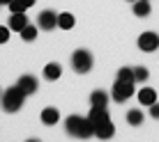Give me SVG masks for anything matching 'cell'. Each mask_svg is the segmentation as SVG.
<instances>
[{
    "label": "cell",
    "mask_w": 159,
    "mask_h": 142,
    "mask_svg": "<svg viewBox=\"0 0 159 142\" xmlns=\"http://www.w3.org/2000/svg\"><path fill=\"white\" fill-rule=\"evenodd\" d=\"M134 78H136V83H145L150 78V71L145 67H134Z\"/></svg>",
    "instance_id": "19"
},
{
    "label": "cell",
    "mask_w": 159,
    "mask_h": 142,
    "mask_svg": "<svg viewBox=\"0 0 159 142\" xmlns=\"http://www.w3.org/2000/svg\"><path fill=\"white\" fill-rule=\"evenodd\" d=\"M65 131H67L72 138H79V140H88L90 135H95V128H92L90 119L81 117V115H69V117L65 119Z\"/></svg>",
    "instance_id": "2"
},
{
    "label": "cell",
    "mask_w": 159,
    "mask_h": 142,
    "mask_svg": "<svg viewBox=\"0 0 159 142\" xmlns=\"http://www.w3.org/2000/svg\"><path fill=\"white\" fill-rule=\"evenodd\" d=\"M76 25V19H74V14L72 12H62V14H58V28L60 30H72Z\"/></svg>",
    "instance_id": "15"
},
{
    "label": "cell",
    "mask_w": 159,
    "mask_h": 142,
    "mask_svg": "<svg viewBox=\"0 0 159 142\" xmlns=\"http://www.w3.org/2000/svg\"><path fill=\"white\" fill-rule=\"evenodd\" d=\"M148 110H150V117H152V119H159V103H152Z\"/></svg>",
    "instance_id": "22"
},
{
    "label": "cell",
    "mask_w": 159,
    "mask_h": 142,
    "mask_svg": "<svg viewBox=\"0 0 159 142\" xmlns=\"http://www.w3.org/2000/svg\"><path fill=\"white\" fill-rule=\"evenodd\" d=\"M7 7L12 9V12H25V7H23V5H21V2H19V0H12V2H9Z\"/></svg>",
    "instance_id": "21"
},
{
    "label": "cell",
    "mask_w": 159,
    "mask_h": 142,
    "mask_svg": "<svg viewBox=\"0 0 159 142\" xmlns=\"http://www.w3.org/2000/svg\"><path fill=\"white\" fill-rule=\"evenodd\" d=\"M9 32H12V30H9V25H7V28L0 25V44H7L9 41Z\"/></svg>",
    "instance_id": "20"
},
{
    "label": "cell",
    "mask_w": 159,
    "mask_h": 142,
    "mask_svg": "<svg viewBox=\"0 0 159 142\" xmlns=\"http://www.w3.org/2000/svg\"><path fill=\"white\" fill-rule=\"evenodd\" d=\"M28 23L30 21H28V16H25V12H12V16H9V21H7L9 30H14V32H21Z\"/></svg>",
    "instance_id": "10"
},
{
    "label": "cell",
    "mask_w": 159,
    "mask_h": 142,
    "mask_svg": "<svg viewBox=\"0 0 159 142\" xmlns=\"http://www.w3.org/2000/svg\"><path fill=\"white\" fill-rule=\"evenodd\" d=\"M16 85L21 87V90L25 92V96H30V94H35L37 92V87H39V83H37V78L35 76H30V73H23L19 80H16Z\"/></svg>",
    "instance_id": "8"
},
{
    "label": "cell",
    "mask_w": 159,
    "mask_h": 142,
    "mask_svg": "<svg viewBox=\"0 0 159 142\" xmlns=\"http://www.w3.org/2000/svg\"><path fill=\"white\" fill-rule=\"evenodd\" d=\"M116 78H118V80H127V83H136V78H134V67H120Z\"/></svg>",
    "instance_id": "17"
},
{
    "label": "cell",
    "mask_w": 159,
    "mask_h": 142,
    "mask_svg": "<svg viewBox=\"0 0 159 142\" xmlns=\"http://www.w3.org/2000/svg\"><path fill=\"white\" fill-rule=\"evenodd\" d=\"M39 119H42V124H46V126H56V124L60 122L58 108H44L42 115H39Z\"/></svg>",
    "instance_id": "12"
},
{
    "label": "cell",
    "mask_w": 159,
    "mask_h": 142,
    "mask_svg": "<svg viewBox=\"0 0 159 142\" xmlns=\"http://www.w3.org/2000/svg\"><path fill=\"white\" fill-rule=\"evenodd\" d=\"M19 2H21V5H23V7H25V9H28V7H32V5H35V2H37V0H19Z\"/></svg>",
    "instance_id": "23"
},
{
    "label": "cell",
    "mask_w": 159,
    "mask_h": 142,
    "mask_svg": "<svg viewBox=\"0 0 159 142\" xmlns=\"http://www.w3.org/2000/svg\"><path fill=\"white\" fill-rule=\"evenodd\" d=\"M136 99H139L141 106L150 108L152 103H157V90H152V87H141V90L136 92Z\"/></svg>",
    "instance_id": "9"
},
{
    "label": "cell",
    "mask_w": 159,
    "mask_h": 142,
    "mask_svg": "<svg viewBox=\"0 0 159 142\" xmlns=\"http://www.w3.org/2000/svg\"><path fill=\"white\" fill-rule=\"evenodd\" d=\"M127 2H136V0H127Z\"/></svg>",
    "instance_id": "25"
},
{
    "label": "cell",
    "mask_w": 159,
    "mask_h": 142,
    "mask_svg": "<svg viewBox=\"0 0 159 142\" xmlns=\"http://www.w3.org/2000/svg\"><path fill=\"white\" fill-rule=\"evenodd\" d=\"M25 103V92L21 90L19 85L9 87V90H5L2 94H0V108H2L5 112H19L21 108H23Z\"/></svg>",
    "instance_id": "3"
},
{
    "label": "cell",
    "mask_w": 159,
    "mask_h": 142,
    "mask_svg": "<svg viewBox=\"0 0 159 142\" xmlns=\"http://www.w3.org/2000/svg\"><path fill=\"white\" fill-rule=\"evenodd\" d=\"M60 76H62V67H60L58 62H48L46 67H44V78L46 80H58Z\"/></svg>",
    "instance_id": "14"
},
{
    "label": "cell",
    "mask_w": 159,
    "mask_h": 142,
    "mask_svg": "<svg viewBox=\"0 0 159 142\" xmlns=\"http://www.w3.org/2000/svg\"><path fill=\"white\" fill-rule=\"evenodd\" d=\"M37 28L51 32L58 28V14L53 12V9H44V12H39V16H37Z\"/></svg>",
    "instance_id": "7"
},
{
    "label": "cell",
    "mask_w": 159,
    "mask_h": 142,
    "mask_svg": "<svg viewBox=\"0 0 159 142\" xmlns=\"http://www.w3.org/2000/svg\"><path fill=\"white\" fill-rule=\"evenodd\" d=\"M134 94H136V83H127V80H118L116 78V83H113V87H111V99L113 101L116 103H125V101H129Z\"/></svg>",
    "instance_id": "5"
},
{
    "label": "cell",
    "mask_w": 159,
    "mask_h": 142,
    "mask_svg": "<svg viewBox=\"0 0 159 142\" xmlns=\"http://www.w3.org/2000/svg\"><path fill=\"white\" fill-rule=\"evenodd\" d=\"M95 67V57L88 48H76L72 53V69L76 73H90Z\"/></svg>",
    "instance_id": "4"
},
{
    "label": "cell",
    "mask_w": 159,
    "mask_h": 142,
    "mask_svg": "<svg viewBox=\"0 0 159 142\" xmlns=\"http://www.w3.org/2000/svg\"><path fill=\"white\" fill-rule=\"evenodd\" d=\"M145 119L143 110H139V108H134V110H127V124L129 126H141Z\"/></svg>",
    "instance_id": "16"
},
{
    "label": "cell",
    "mask_w": 159,
    "mask_h": 142,
    "mask_svg": "<svg viewBox=\"0 0 159 142\" xmlns=\"http://www.w3.org/2000/svg\"><path fill=\"white\" fill-rule=\"evenodd\" d=\"M131 12H134V16H139V19H148L150 12H152L150 0H136V2H131Z\"/></svg>",
    "instance_id": "11"
},
{
    "label": "cell",
    "mask_w": 159,
    "mask_h": 142,
    "mask_svg": "<svg viewBox=\"0 0 159 142\" xmlns=\"http://www.w3.org/2000/svg\"><path fill=\"white\" fill-rule=\"evenodd\" d=\"M9 2H12V0H0V5H9Z\"/></svg>",
    "instance_id": "24"
},
{
    "label": "cell",
    "mask_w": 159,
    "mask_h": 142,
    "mask_svg": "<svg viewBox=\"0 0 159 142\" xmlns=\"http://www.w3.org/2000/svg\"><path fill=\"white\" fill-rule=\"evenodd\" d=\"M37 32H39V30H37L35 25H30V23H28L23 30L19 32V35H21V39H23V41H35V39H37Z\"/></svg>",
    "instance_id": "18"
},
{
    "label": "cell",
    "mask_w": 159,
    "mask_h": 142,
    "mask_svg": "<svg viewBox=\"0 0 159 142\" xmlns=\"http://www.w3.org/2000/svg\"><path fill=\"white\" fill-rule=\"evenodd\" d=\"M90 106H95V108H108V92L95 90L90 94Z\"/></svg>",
    "instance_id": "13"
},
{
    "label": "cell",
    "mask_w": 159,
    "mask_h": 142,
    "mask_svg": "<svg viewBox=\"0 0 159 142\" xmlns=\"http://www.w3.org/2000/svg\"><path fill=\"white\" fill-rule=\"evenodd\" d=\"M88 119H90L92 128H95V135L99 140H111L113 135H116V126H113V122H111V112H108V108H95V106H90V115H88Z\"/></svg>",
    "instance_id": "1"
},
{
    "label": "cell",
    "mask_w": 159,
    "mask_h": 142,
    "mask_svg": "<svg viewBox=\"0 0 159 142\" xmlns=\"http://www.w3.org/2000/svg\"><path fill=\"white\" fill-rule=\"evenodd\" d=\"M136 46H139L143 53H155L157 48H159V35H157V32H152V30L141 32V35H139V41H136Z\"/></svg>",
    "instance_id": "6"
}]
</instances>
